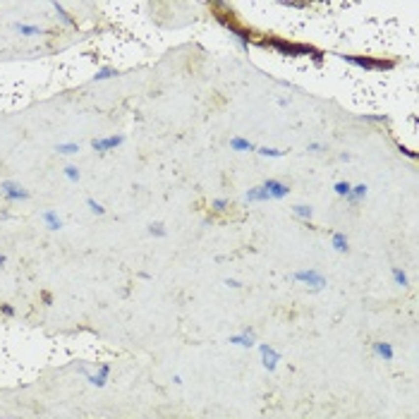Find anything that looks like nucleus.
Returning a JSON list of instances; mask_svg holds the SVG:
<instances>
[{"instance_id":"1","label":"nucleus","mask_w":419,"mask_h":419,"mask_svg":"<svg viewBox=\"0 0 419 419\" xmlns=\"http://www.w3.org/2000/svg\"><path fill=\"white\" fill-rule=\"evenodd\" d=\"M340 60H345L355 67H362V70H390L395 67V60H381V58H369V55H340Z\"/></svg>"},{"instance_id":"2","label":"nucleus","mask_w":419,"mask_h":419,"mask_svg":"<svg viewBox=\"0 0 419 419\" xmlns=\"http://www.w3.org/2000/svg\"><path fill=\"white\" fill-rule=\"evenodd\" d=\"M0 197L7 201V204H17V201H29L31 199V192L24 189L19 182L15 180H2L0 182Z\"/></svg>"},{"instance_id":"3","label":"nucleus","mask_w":419,"mask_h":419,"mask_svg":"<svg viewBox=\"0 0 419 419\" xmlns=\"http://www.w3.org/2000/svg\"><path fill=\"white\" fill-rule=\"evenodd\" d=\"M292 280L295 283H304V285H309L311 292H319L326 288V275L321 273V271H316V269H307V271H295L292 273Z\"/></svg>"},{"instance_id":"4","label":"nucleus","mask_w":419,"mask_h":419,"mask_svg":"<svg viewBox=\"0 0 419 419\" xmlns=\"http://www.w3.org/2000/svg\"><path fill=\"white\" fill-rule=\"evenodd\" d=\"M266 46H273L275 51H280L283 55H307V53H316L311 46H304V43H288L283 38H271L266 41Z\"/></svg>"},{"instance_id":"5","label":"nucleus","mask_w":419,"mask_h":419,"mask_svg":"<svg viewBox=\"0 0 419 419\" xmlns=\"http://www.w3.org/2000/svg\"><path fill=\"white\" fill-rule=\"evenodd\" d=\"M122 144H125V134H110V137H93L91 139V149L96 153H108V151Z\"/></svg>"},{"instance_id":"6","label":"nucleus","mask_w":419,"mask_h":419,"mask_svg":"<svg viewBox=\"0 0 419 419\" xmlns=\"http://www.w3.org/2000/svg\"><path fill=\"white\" fill-rule=\"evenodd\" d=\"M79 374H84V376H87V381L91 383L93 388H103V386L108 383L110 364H108V362L98 364V371H96V374H89V369H87V366H79Z\"/></svg>"},{"instance_id":"7","label":"nucleus","mask_w":419,"mask_h":419,"mask_svg":"<svg viewBox=\"0 0 419 419\" xmlns=\"http://www.w3.org/2000/svg\"><path fill=\"white\" fill-rule=\"evenodd\" d=\"M259 357H261V364L266 366L269 371H275L278 362L283 359V355H280L273 345H269V343H261V345H259Z\"/></svg>"},{"instance_id":"8","label":"nucleus","mask_w":419,"mask_h":419,"mask_svg":"<svg viewBox=\"0 0 419 419\" xmlns=\"http://www.w3.org/2000/svg\"><path fill=\"white\" fill-rule=\"evenodd\" d=\"M261 187L269 192V197H271V201H283L288 194H290V187L285 182H280V180H275V178H269V180H264L261 182Z\"/></svg>"},{"instance_id":"9","label":"nucleus","mask_w":419,"mask_h":419,"mask_svg":"<svg viewBox=\"0 0 419 419\" xmlns=\"http://www.w3.org/2000/svg\"><path fill=\"white\" fill-rule=\"evenodd\" d=\"M223 22V19H220ZM228 29H230V36H233V41L237 43V48L239 51H249V46H252V34L247 31V29H239V27H235V24H230V22H223Z\"/></svg>"},{"instance_id":"10","label":"nucleus","mask_w":419,"mask_h":419,"mask_svg":"<svg viewBox=\"0 0 419 419\" xmlns=\"http://www.w3.org/2000/svg\"><path fill=\"white\" fill-rule=\"evenodd\" d=\"M228 343L230 345H239V347H254L256 345V335H254V328L252 326H244L239 333H235V335H230L228 338Z\"/></svg>"},{"instance_id":"11","label":"nucleus","mask_w":419,"mask_h":419,"mask_svg":"<svg viewBox=\"0 0 419 419\" xmlns=\"http://www.w3.org/2000/svg\"><path fill=\"white\" fill-rule=\"evenodd\" d=\"M41 220H43V225H46L48 230H53V233L62 230V218L58 216L55 209H43V211H41Z\"/></svg>"},{"instance_id":"12","label":"nucleus","mask_w":419,"mask_h":419,"mask_svg":"<svg viewBox=\"0 0 419 419\" xmlns=\"http://www.w3.org/2000/svg\"><path fill=\"white\" fill-rule=\"evenodd\" d=\"M366 192H369L366 184H352V189H350V194L345 197V201L350 206H359L366 199Z\"/></svg>"},{"instance_id":"13","label":"nucleus","mask_w":419,"mask_h":419,"mask_svg":"<svg viewBox=\"0 0 419 419\" xmlns=\"http://www.w3.org/2000/svg\"><path fill=\"white\" fill-rule=\"evenodd\" d=\"M371 352H374L379 359H383V362H393V357H395V350H393L390 343H374V345H371Z\"/></svg>"},{"instance_id":"14","label":"nucleus","mask_w":419,"mask_h":419,"mask_svg":"<svg viewBox=\"0 0 419 419\" xmlns=\"http://www.w3.org/2000/svg\"><path fill=\"white\" fill-rule=\"evenodd\" d=\"M244 199L249 201V204H266V201H271L269 197V192L259 184V187H252V189H247V194H244Z\"/></svg>"},{"instance_id":"15","label":"nucleus","mask_w":419,"mask_h":419,"mask_svg":"<svg viewBox=\"0 0 419 419\" xmlns=\"http://www.w3.org/2000/svg\"><path fill=\"white\" fill-rule=\"evenodd\" d=\"M330 247H333L338 254H347V252H350V242H347L345 233H330Z\"/></svg>"},{"instance_id":"16","label":"nucleus","mask_w":419,"mask_h":419,"mask_svg":"<svg viewBox=\"0 0 419 419\" xmlns=\"http://www.w3.org/2000/svg\"><path fill=\"white\" fill-rule=\"evenodd\" d=\"M292 216L299 220H304L307 225H311V218H314V209L311 206H304V204H295L292 206Z\"/></svg>"},{"instance_id":"17","label":"nucleus","mask_w":419,"mask_h":419,"mask_svg":"<svg viewBox=\"0 0 419 419\" xmlns=\"http://www.w3.org/2000/svg\"><path fill=\"white\" fill-rule=\"evenodd\" d=\"M15 29L19 31V36H43L46 34V29H41L36 24H24V22H17Z\"/></svg>"},{"instance_id":"18","label":"nucleus","mask_w":419,"mask_h":419,"mask_svg":"<svg viewBox=\"0 0 419 419\" xmlns=\"http://www.w3.org/2000/svg\"><path fill=\"white\" fill-rule=\"evenodd\" d=\"M230 149L233 151H256V144H252L249 139L235 134V137H230Z\"/></svg>"},{"instance_id":"19","label":"nucleus","mask_w":419,"mask_h":419,"mask_svg":"<svg viewBox=\"0 0 419 419\" xmlns=\"http://www.w3.org/2000/svg\"><path fill=\"white\" fill-rule=\"evenodd\" d=\"M390 278H393V283H395L398 288H407V285H410V278H407V273L402 271L400 266H393V269H390Z\"/></svg>"},{"instance_id":"20","label":"nucleus","mask_w":419,"mask_h":419,"mask_svg":"<svg viewBox=\"0 0 419 419\" xmlns=\"http://www.w3.org/2000/svg\"><path fill=\"white\" fill-rule=\"evenodd\" d=\"M53 10H55V15H58V19H60L62 24H67V27H74V24H77V22L72 19V15H70V12H65L62 2H53Z\"/></svg>"},{"instance_id":"21","label":"nucleus","mask_w":419,"mask_h":419,"mask_svg":"<svg viewBox=\"0 0 419 419\" xmlns=\"http://www.w3.org/2000/svg\"><path fill=\"white\" fill-rule=\"evenodd\" d=\"M256 153L264 158H283L285 156L283 149H271V146H256Z\"/></svg>"},{"instance_id":"22","label":"nucleus","mask_w":419,"mask_h":419,"mask_svg":"<svg viewBox=\"0 0 419 419\" xmlns=\"http://www.w3.org/2000/svg\"><path fill=\"white\" fill-rule=\"evenodd\" d=\"M62 175H65V180H67V182H72V184H77V182H79V178H82V173H79V168H77V165H65Z\"/></svg>"},{"instance_id":"23","label":"nucleus","mask_w":419,"mask_h":419,"mask_svg":"<svg viewBox=\"0 0 419 419\" xmlns=\"http://www.w3.org/2000/svg\"><path fill=\"white\" fill-rule=\"evenodd\" d=\"M115 74H118L115 67H101V70H96V74H93V82H106V79H113Z\"/></svg>"},{"instance_id":"24","label":"nucleus","mask_w":419,"mask_h":419,"mask_svg":"<svg viewBox=\"0 0 419 419\" xmlns=\"http://www.w3.org/2000/svg\"><path fill=\"white\" fill-rule=\"evenodd\" d=\"M55 151H58V153H62V156H74V153L79 151V144H74V142H65V144L55 146Z\"/></svg>"},{"instance_id":"25","label":"nucleus","mask_w":419,"mask_h":419,"mask_svg":"<svg viewBox=\"0 0 419 419\" xmlns=\"http://www.w3.org/2000/svg\"><path fill=\"white\" fill-rule=\"evenodd\" d=\"M87 206H89V211H91L93 216H106V206L98 204L93 197H87Z\"/></svg>"},{"instance_id":"26","label":"nucleus","mask_w":419,"mask_h":419,"mask_svg":"<svg viewBox=\"0 0 419 419\" xmlns=\"http://www.w3.org/2000/svg\"><path fill=\"white\" fill-rule=\"evenodd\" d=\"M350 189H352V184L347 182V180H338V182L333 184V192H335L338 197H343V199L350 194Z\"/></svg>"},{"instance_id":"27","label":"nucleus","mask_w":419,"mask_h":419,"mask_svg":"<svg viewBox=\"0 0 419 419\" xmlns=\"http://www.w3.org/2000/svg\"><path fill=\"white\" fill-rule=\"evenodd\" d=\"M149 235H153V237H165V235H168V230H165L163 223H151V225H149Z\"/></svg>"},{"instance_id":"28","label":"nucleus","mask_w":419,"mask_h":419,"mask_svg":"<svg viewBox=\"0 0 419 419\" xmlns=\"http://www.w3.org/2000/svg\"><path fill=\"white\" fill-rule=\"evenodd\" d=\"M228 206H230V201L225 199V197H218V199H213V201H211V209H213L216 213H223V211H225Z\"/></svg>"},{"instance_id":"29","label":"nucleus","mask_w":419,"mask_h":419,"mask_svg":"<svg viewBox=\"0 0 419 419\" xmlns=\"http://www.w3.org/2000/svg\"><path fill=\"white\" fill-rule=\"evenodd\" d=\"M0 314H2V316H7V319H12V316L17 314V309H15L12 304H7V302H2V304H0Z\"/></svg>"},{"instance_id":"30","label":"nucleus","mask_w":419,"mask_h":419,"mask_svg":"<svg viewBox=\"0 0 419 419\" xmlns=\"http://www.w3.org/2000/svg\"><path fill=\"white\" fill-rule=\"evenodd\" d=\"M359 120H364V122H386V120H388V118H386V115H359Z\"/></svg>"},{"instance_id":"31","label":"nucleus","mask_w":419,"mask_h":419,"mask_svg":"<svg viewBox=\"0 0 419 419\" xmlns=\"http://www.w3.org/2000/svg\"><path fill=\"white\" fill-rule=\"evenodd\" d=\"M307 151H311V153H321V151H326V146L321 144V142H311V144H307Z\"/></svg>"},{"instance_id":"32","label":"nucleus","mask_w":419,"mask_h":419,"mask_svg":"<svg viewBox=\"0 0 419 419\" xmlns=\"http://www.w3.org/2000/svg\"><path fill=\"white\" fill-rule=\"evenodd\" d=\"M225 285H228V288H242V283L235 280V278H225Z\"/></svg>"},{"instance_id":"33","label":"nucleus","mask_w":419,"mask_h":419,"mask_svg":"<svg viewBox=\"0 0 419 419\" xmlns=\"http://www.w3.org/2000/svg\"><path fill=\"white\" fill-rule=\"evenodd\" d=\"M41 297H43V302H46V304H51V302H53V297H51V292H43Z\"/></svg>"},{"instance_id":"34","label":"nucleus","mask_w":419,"mask_h":419,"mask_svg":"<svg viewBox=\"0 0 419 419\" xmlns=\"http://www.w3.org/2000/svg\"><path fill=\"white\" fill-rule=\"evenodd\" d=\"M12 216H10V211H0V220H10Z\"/></svg>"},{"instance_id":"35","label":"nucleus","mask_w":419,"mask_h":419,"mask_svg":"<svg viewBox=\"0 0 419 419\" xmlns=\"http://www.w3.org/2000/svg\"><path fill=\"white\" fill-rule=\"evenodd\" d=\"M288 103H290V101H288V98H278V106H280V108H285V106H288Z\"/></svg>"},{"instance_id":"36","label":"nucleus","mask_w":419,"mask_h":419,"mask_svg":"<svg viewBox=\"0 0 419 419\" xmlns=\"http://www.w3.org/2000/svg\"><path fill=\"white\" fill-rule=\"evenodd\" d=\"M340 161H345L347 163V161H352V156H350V153H340Z\"/></svg>"},{"instance_id":"37","label":"nucleus","mask_w":419,"mask_h":419,"mask_svg":"<svg viewBox=\"0 0 419 419\" xmlns=\"http://www.w3.org/2000/svg\"><path fill=\"white\" fill-rule=\"evenodd\" d=\"M5 264H7V256H5V254H0V269H2Z\"/></svg>"}]
</instances>
